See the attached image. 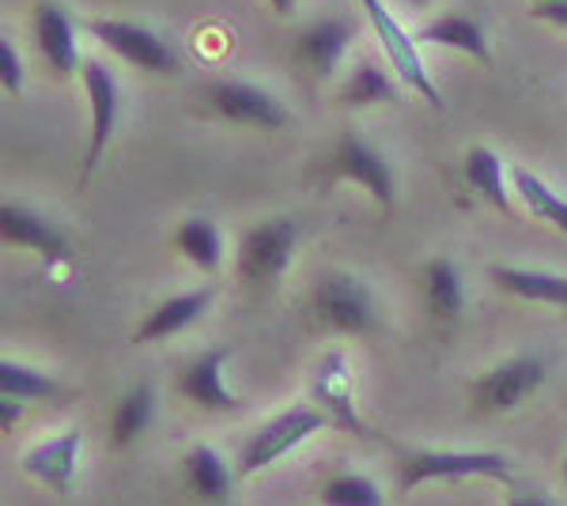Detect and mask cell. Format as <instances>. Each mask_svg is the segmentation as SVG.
Segmentation results:
<instances>
[{
  "label": "cell",
  "mask_w": 567,
  "mask_h": 506,
  "mask_svg": "<svg viewBox=\"0 0 567 506\" xmlns=\"http://www.w3.org/2000/svg\"><path fill=\"white\" fill-rule=\"evenodd\" d=\"M515 468L492 450H413L398 465V487L413 492L432 481H499L511 484Z\"/></svg>",
  "instance_id": "1"
},
{
  "label": "cell",
  "mask_w": 567,
  "mask_h": 506,
  "mask_svg": "<svg viewBox=\"0 0 567 506\" xmlns=\"http://www.w3.org/2000/svg\"><path fill=\"white\" fill-rule=\"evenodd\" d=\"M326 427H333L322 409H310V404H296V409H284L272 420H265L250 438H246L239 454V476H254L261 468L277 465L280 457H288L291 450L310 443L315 435H322Z\"/></svg>",
  "instance_id": "2"
},
{
  "label": "cell",
  "mask_w": 567,
  "mask_h": 506,
  "mask_svg": "<svg viewBox=\"0 0 567 506\" xmlns=\"http://www.w3.org/2000/svg\"><path fill=\"white\" fill-rule=\"evenodd\" d=\"M310 314L333 333L344 337H368L379 329V302L371 288L352 272H329L310 291Z\"/></svg>",
  "instance_id": "3"
},
{
  "label": "cell",
  "mask_w": 567,
  "mask_h": 506,
  "mask_svg": "<svg viewBox=\"0 0 567 506\" xmlns=\"http://www.w3.org/2000/svg\"><path fill=\"white\" fill-rule=\"evenodd\" d=\"M296 238H299V224L291 216H272L261 219V224L246 227L243 242H239V280L250 283V288H269L277 283L291 265V254H296Z\"/></svg>",
  "instance_id": "4"
},
{
  "label": "cell",
  "mask_w": 567,
  "mask_h": 506,
  "mask_svg": "<svg viewBox=\"0 0 567 506\" xmlns=\"http://www.w3.org/2000/svg\"><path fill=\"white\" fill-rule=\"evenodd\" d=\"M545 359L542 355H511L503 363L481 371L470 385L473 409L484 416H499V412H515L545 385Z\"/></svg>",
  "instance_id": "5"
},
{
  "label": "cell",
  "mask_w": 567,
  "mask_h": 506,
  "mask_svg": "<svg viewBox=\"0 0 567 506\" xmlns=\"http://www.w3.org/2000/svg\"><path fill=\"white\" fill-rule=\"evenodd\" d=\"M363 12L371 16V27L374 34H379L382 50H386L390 58V69L401 76V84L409 91H416L420 99H424L432 110H443V95H439L432 72L424 69V61H420V50H416V34H409L405 27L390 16V8L382 4V0H360Z\"/></svg>",
  "instance_id": "6"
},
{
  "label": "cell",
  "mask_w": 567,
  "mask_h": 506,
  "mask_svg": "<svg viewBox=\"0 0 567 506\" xmlns=\"http://www.w3.org/2000/svg\"><path fill=\"white\" fill-rule=\"evenodd\" d=\"M205 103L213 106V114H219L224 122L269 128V133H277V128L291 122L288 106H284L272 91H265L258 84H243V80H216V84H208Z\"/></svg>",
  "instance_id": "7"
},
{
  "label": "cell",
  "mask_w": 567,
  "mask_h": 506,
  "mask_svg": "<svg viewBox=\"0 0 567 506\" xmlns=\"http://www.w3.org/2000/svg\"><path fill=\"white\" fill-rule=\"evenodd\" d=\"M87 31L95 34V42H103L106 50H114L122 61H130L144 72H175L178 69L175 50H171L155 31L133 23V20H110V16L103 20V16H99V20L87 23Z\"/></svg>",
  "instance_id": "8"
},
{
  "label": "cell",
  "mask_w": 567,
  "mask_h": 506,
  "mask_svg": "<svg viewBox=\"0 0 567 506\" xmlns=\"http://www.w3.org/2000/svg\"><path fill=\"white\" fill-rule=\"evenodd\" d=\"M329 171H333V178L363 186L382 208L393 205V171H390L386 155L379 148H371L363 136H355V133L337 136L333 152H329Z\"/></svg>",
  "instance_id": "9"
},
{
  "label": "cell",
  "mask_w": 567,
  "mask_h": 506,
  "mask_svg": "<svg viewBox=\"0 0 567 506\" xmlns=\"http://www.w3.org/2000/svg\"><path fill=\"white\" fill-rule=\"evenodd\" d=\"M310 393H315V404L326 412L329 423L352 431V435H368V427H363V420H360V409H355V379H352V363L344 352H329L322 363L315 366Z\"/></svg>",
  "instance_id": "10"
},
{
  "label": "cell",
  "mask_w": 567,
  "mask_h": 506,
  "mask_svg": "<svg viewBox=\"0 0 567 506\" xmlns=\"http://www.w3.org/2000/svg\"><path fill=\"white\" fill-rule=\"evenodd\" d=\"M231 355H235L231 344H219V348L200 352L197 359H189V363L182 366V374H178L182 397H186L189 404H197V409H208V412L239 409L243 397L227 390V382H224V366H227V359H231Z\"/></svg>",
  "instance_id": "11"
},
{
  "label": "cell",
  "mask_w": 567,
  "mask_h": 506,
  "mask_svg": "<svg viewBox=\"0 0 567 506\" xmlns=\"http://www.w3.org/2000/svg\"><path fill=\"white\" fill-rule=\"evenodd\" d=\"M80 76L87 87V103H91V136H87V152H84V178H91V171L103 159L110 136L117 125V80L103 61H84L80 64Z\"/></svg>",
  "instance_id": "12"
},
{
  "label": "cell",
  "mask_w": 567,
  "mask_h": 506,
  "mask_svg": "<svg viewBox=\"0 0 567 506\" xmlns=\"http://www.w3.org/2000/svg\"><path fill=\"white\" fill-rule=\"evenodd\" d=\"M352 39H355L352 20H344V16H322V20L307 23L303 31L296 34V58L299 64H307L310 76L329 80L341 69Z\"/></svg>",
  "instance_id": "13"
},
{
  "label": "cell",
  "mask_w": 567,
  "mask_h": 506,
  "mask_svg": "<svg viewBox=\"0 0 567 506\" xmlns=\"http://www.w3.org/2000/svg\"><path fill=\"white\" fill-rule=\"evenodd\" d=\"M80 457H84V431L72 427V431H61V435L34 443L23 454L20 465H23L27 476H34L39 484L65 495L72 487V481H76V473H80Z\"/></svg>",
  "instance_id": "14"
},
{
  "label": "cell",
  "mask_w": 567,
  "mask_h": 506,
  "mask_svg": "<svg viewBox=\"0 0 567 506\" xmlns=\"http://www.w3.org/2000/svg\"><path fill=\"white\" fill-rule=\"evenodd\" d=\"M0 238L8 246H23V250L39 254L42 261L61 265L72 257L69 238L42 216V211L27 208V205H4L0 208Z\"/></svg>",
  "instance_id": "15"
},
{
  "label": "cell",
  "mask_w": 567,
  "mask_h": 506,
  "mask_svg": "<svg viewBox=\"0 0 567 506\" xmlns=\"http://www.w3.org/2000/svg\"><path fill=\"white\" fill-rule=\"evenodd\" d=\"M34 42H39L42 61L58 76H72L76 64H84L76 53V27H72L69 12L58 0H39L34 4Z\"/></svg>",
  "instance_id": "16"
},
{
  "label": "cell",
  "mask_w": 567,
  "mask_h": 506,
  "mask_svg": "<svg viewBox=\"0 0 567 506\" xmlns=\"http://www.w3.org/2000/svg\"><path fill=\"white\" fill-rule=\"evenodd\" d=\"M208 302H213V288L182 291V296L163 299L159 307H152L141 326H136L133 344H155V340H167V337L182 333V329H189L200 314H205Z\"/></svg>",
  "instance_id": "17"
},
{
  "label": "cell",
  "mask_w": 567,
  "mask_h": 506,
  "mask_svg": "<svg viewBox=\"0 0 567 506\" xmlns=\"http://www.w3.org/2000/svg\"><path fill=\"white\" fill-rule=\"evenodd\" d=\"M416 42L443 45V50L465 53V58H473V61H481V64L492 61V50H488V39H484L481 20H473V16H462V12H446V16H439V20L424 23L416 31Z\"/></svg>",
  "instance_id": "18"
},
{
  "label": "cell",
  "mask_w": 567,
  "mask_h": 506,
  "mask_svg": "<svg viewBox=\"0 0 567 506\" xmlns=\"http://www.w3.org/2000/svg\"><path fill=\"white\" fill-rule=\"evenodd\" d=\"M492 280L499 283V291L526 302H545V307L567 310V276L548 272V269H518V265H496Z\"/></svg>",
  "instance_id": "19"
},
{
  "label": "cell",
  "mask_w": 567,
  "mask_h": 506,
  "mask_svg": "<svg viewBox=\"0 0 567 506\" xmlns=\"http://www.w3.org/2000/svg\"><path fill=\"white\" fill-rule=\"evenodd\" d=\"M424 302H427V314L439 321H454L465 310L462 272L451 257H432L424 265Z\"/></svg>",
  "instance_id": "20"
},
{
  "label": "cell",
  "mask_w": 567,
  "mask_h": 506,
  "mask_svg": "<svg viewBox=\"0 0 567 506\" xmlns=\"http://www.w3.org/2000/svg\"><path fill=\"white\" fill-rule=\"evenodd\" d=\"M462 174L465 182H470L473 193H481V200H488L492 208H499L503 216H511V189H507V167H503V159L492 148H477L465 152L462 159Z\"/></svg>",
  "instance_id": "21"
},
{
  "label": "cell",
  "mask_w": 567,
  "mask_h": 506,
  "mask_svg": "<svg viewBox=\"0 0 567 506\" xmlns=\"http://www.w3.org/2000/svg\"><path fill=\"white\" fill-rule=\"evenodd\" d=\"M511 189L523 197V205L529 208V216L548 224L553 231L567 235V197H560L542 174H534L529 167H511Z\"/></svg>",
  "instance_id": "22"
},
{
  "label": "cell",
  "mask_w": 567,
  "mask_h": 506,
  "mask_svg": "<svg viewBox=\"0 0 567 506\" xmlns=\"http://www.w3.org/2000/svg\"><path fill=\"white\" fill-rule=\"evenodd\" d=\"M175 246L200 272H216L219 265H224V235H219V227L205 216L182 219V227L175 231Z\"/></svg>",
  "instance_id": "23"
},
{
  "label": "cell",
  "mask_w": 567,
  "mask_h": 506,
  "mask_svg": "<svg viewBox=\"0 0 567 506\" xmlns=\"http://www.w3.org/2000/svg\"><path fill=\"white\" fill-rule=\"evenodd\" d=\"M152 412H155V390L152 382H136L122 401H117L114 416H110V438L114 446H130L136 438L148 431L152 423Z\"/></svg>",
  "instance_id": "24"
},
{
  "label": "cell",
  "mask_w": 567,
  "mask_h": 506,
  "mask_svg": "<svg viewBox=\"0 0 567 506\" xmlns=\"http://www.w3.org/2000/svg\"><path fill=\"white\" fill-rule=\"evenodd\" d=\"M186 481L208 503H224L231 495V468L213 446H194L186 454Z\"/></svg>",
  "instance_id": "25"
},
{
  "label": "cell",
  "mask_w": 567,
  "mask_h": 506,
  "mask_svg": "<svg viewBox=\"0 0 567 506\" xmlns=\"http://www.w3.org/2000/svg\"><path fill=\"white\" fill-rule=\"evenodd\" d=\"M341 103L360 110V106H382V103H398V87H393L390 72L374 61H360L349 72L341 87Z\"/></svg>",
  "instance_id": "26"
},
{
  "label": "cell",
  "mask_w": 567,
  "mask_h": 506,
  "mask_svg": "<svg viewBox=\"0 0 567 506\" xmlns=\"http://www.w3.org/2000/svg\"><path fill=\"white\" fill-rule=\"evenodd\" d=\"M0 393H4V397H16V401H50L61 393V385L53 374L4 359V363H0Z\"/></svg>",
  "instance_id": "27"
},
{
  "label": "cell",
  "mask_w": 567,
  "mask_h": 506,
  "mask_svg": "<svg viewBox=\"0 0 567 506\" xmlns=\"http://www.w3.org/2000/svg\"><path fill=\"white\" fill-rule=\"evenodd\" d=\"M322 506H386L382 487L363 473H337L322 487Z\"/></svg>",
  "instance_id": "28"
},
{
  "label": "cell",
  "mask_w": 567,
  "mask_h": 506,
  "mask_svg": "<svg viewBox=\"0 0 567 506\" xmlns=\"http://www.w3.org/2000/svg\"><path fill=\"white\" fill-rule=\"evenodd\" d=\"M0 84H4L8 95H20L23 91V61L16 53L12 39H0Z\"/></svg>",
  "instance_id": "29"
},
{
  "label": "cell",
  "mask_w": 567,
  "mask_h": 506,
  "mask_svg": "<svg viewBox=\"0 0 567 506\" xmlns=\"http://www.w3.org/2000/svg\"><path fill=\"white\" fill-rule=\"evenodd\" d=\"M529 12H534L537 20L556 23V27H564V31H567V0H534V8H529Z\"/></svg>",
  "instance_id": "30"
},
{
  "label": "cell",
  "mask_w": 567,
  "mask_h": 506,
  "mask_svg": "<svg viewBox=\"0 0 567 506\" xmlns=\"http://www.w3.org/2000/svg\"><path fill=\"white\" fill-rule=\"evenodd\" d=\"M0 412H4V431H12L23 420V401L16 397H0Z\"/></svg>",
  "instance_id": "31"
},
{
  "label": "cell",
  "mask_w": 567,
  "mask_h": 506,
  "mask_svg": "<svg viewBox=\"0 0 567 506\" xmlns=\"http://www.w3.org/2000/svg\"><path fill=\"white\" fill-rule=\"evenodd\" d=\"M507 506H560V503L548 499L545 492H523V495H511Z\"/></svg>",
  "instance_id": "32"
},
{
  "label": "cell",
  "mask_w": 567,
  "mask_h": 506,
  "mask_svg": "<svg viewBox=\"0 0 567 506\" xmlns=\"http://www.w3.org/2000/svg\"><path fill=\"white\" fill-rule=\"evenodd\" d=\"M269 4H272V12H277V16L296 12V0H269Z\"/></svg>",
  "instance_id": "33"
},
{
  "label": "cell",
  "mask_w": 567,
  "mask_h": 506,
  "mask_svg": "<svg viewBox=\"0 0 567 506\" xmlns=\"http://www.w3.org/2000/svg\"><path fill=\"white\" fill-rule=\"evenodd\" d=\"M409 4H427V0H409Z\"/></svg>",
  "instance_id": "34"
},
{
  "label": "cell",
  "mask_w": 567,
  "mask_h": 506,
  "mask_svg": "<svg viewBox=\"0 0 567 506\" xmlns=\"http://www.w3.org/2000/svg\"><path fill=\"white\" fill-rule=\"evenodd\" d=\"M564 481H567V462H564Z\"/></svg>",
  "instance_id": "35"
}]
</instances>
